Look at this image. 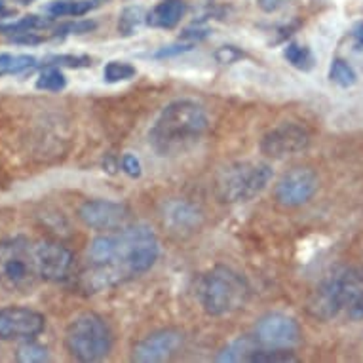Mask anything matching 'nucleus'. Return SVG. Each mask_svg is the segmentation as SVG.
<instances>
[{
  "label": "nucleus",
  "mask_w": 363,
  "mask_h": 363,
  "mask_svg": "<svg viewBox=\"0 0 363 363\" xmlns=\"http://www.w3.org/2000/svg\"><path fill=\"white\" fill-rule=\"evenodd\" d=\"M52 19L50 18H40V16H25V18L12 21V23L0 25V35L13 36V35H23V33H38V30L50 29Z\"/></svg>",
  "instance_id": "18"
},
{
  "label": "nucleus",
  "mask_w": 363,
  "mask_h": 363,
  "mask_svg": "<svg viewBox=\"0 0 363 363\" xmlns=\"http://www.w3.org/2000/svg\"><path fill=\"white\" fill-rule=\"evenodd\" d=\"M255 345V337L253 339H250V337H240L238 340L230 342L225 350L220 352L219 356H217V362H242V359L250 362L251 354L257 350Z\"/></svg>",
  "instance_id": "19"
},
{
  "label": "nucleus",
  "mask_w": 363,
  "mask_h": 363,
  "mask_svg": "<svg viewBox=\"0 0 363 363\" xmlns=\"http://www.w3.org/2000/svg\"><path fill=\"white\" fill-rule=\"evenodd\" d=\"M183 16H185L183 0H164L150 12H147V25L156 29H173L177 27Z\"/></svg>",
  "instance_id": "16"
},
{
  "label": "nucleus",
  "mask_w": 363,
  "mask_h": 363,
  "mask_svg": "<svg viewBox=\"0 0 363 363\" xmlns=\"http://www.w3.org/2000/svg\"><path fill=\"white\" fill-rule=\"evenodd\" d=\"M0 276L18 291H29L40 280L36 272L33 244L23 236H13L0 242Z\"/></svg>",
  "instance_id": "6"
},
{
  "label": "nucleus",
  "mask_w": 363,
  "mask_h": 363,
  "mask_svg": "<svg viewBox=\"0 0 363 363\" xmlns=\"http://www.w3.org/2000/svg\"><path fill=\"white\" fill-rule=\"evenodd\" d=\"M94 0H54L44 8L50 18H80L94 10Z\"/></svg>",
  "instance_id": "17"
},
{
  "label": "nucleus",
  "mask_w": 363,
  "mask_h": 363,
  "mask_svg": "<svg viewBox=\"0 0 363 363\" xmlns=\"http://www.w3.org/2000/svg\"><path fill=\"white\" fill-rule=\"evenodd\" d=\"M196 297L209 315L233 314L244 308L250 298V287L238 272L226 267H217L200 278Z\"/></svg>",
  "instance_id": "3"
},
{
  "label": "nucleus",
  "mask_w": 363,
  "mask_h": 363,
  "mask_svg": "<svg viewBox=\"0 0 363 363\" xmlns=\"http://www.w3.org/2000/svg\"><path fill=\"white\" fill-rule=\"evenodd\" d=\"M160 255V244L147 225L122 226L97 236L88 247V267L80 276L82 287L97 293L145 274Z\"/></svg>",
  "instance_id": "1"
},
{
  "label": "nucleus",
  "mask_w": 363,
  "mask_h": 363,
  "mask_svg": "<svg viewBox=\"0 0 363 363\" xmlns=\"http://www.w3.org/2000/svg\"><path fill=\"white\" fill-rule=\"evenodd\" d=\"M209 120L202 105L194 101L169 103L149 131L152 149L162 156L179 155L196 145L208 131Z\"/></svg>",
  "instance_id": "2"
},
{
  "label": "nucleus",
  "mask_w": 363,
  "mask_h": 363,
  "mask_svg": "<svg viewBox=\"0 0 363 363\" xmlns=\"http://www.w3.org/2000/svg\"><path fill=\"white\" fill-rule=\"evenodd\" d=\"M36 67V57L33 55H13L0 54V77L6 74H21Z\"/></svg>",
  "instance_id": "21"
},
{
  "label": "nucleus",
  "mask_w": 363,
  "mask_h": 363,
  "mask_svg": "<svg viewBox=\"0 0 363 363\" xmlns=\"http://www.w3.org/2000/svg\"><path fill=\"white\" fill-rule=\"evenodd\" d=\"M272 181V167L262 162H238L225 167L217 177V196L220 202H250L259 196Z\"/></svg>",
  "instance_id": "5"
},
{
  "label": "nucleus",
  "mask_w": 363,
  "mask_h": 363,
  "mask_svg": "<svg viewBox=\"0 0 363 363\" xmlns=\"http://www.w3.org/2000/svg\"><path fill=\"white\" fill-rule=\"evenodd\" d=\"M242 57H244V52L236 48V46H220L215 52V60L223 63V65H233V63L240 61Z\"/></svg>",
  "instance_id": "29"
},
{
  "label": "nucleus",
  "mask_w": 363,
  "mask_h": 363,
  "mask_svg": "<svg viewBox=\"0 0 363 363\" xmlns=\"http://www.w3.org/2000/svg\"><path fill=\"white\" fill-rule=\"evenodd\" d=\"M281 2L284 0H259V4H261L262 10H267V12H274L278 8L281 6Z\"/></svg>",
  "instance_id": "33"
},
{
  "label": "nucleus",
  "mask_w": 363,
  "mask_h": 363,
  "mask_svg": "<svg viewBox=\"0 0 363 363\" xmlns=\"http://www.w3.org/2000/svg\"><path fill=\"white\" fill-rule=\"evenodd\" d=\"M284 55L298 71H310L314 67V55H312L310 48H306L303 44H297V42H289L284 50Z\"/></svg>",
  "instance_id": "23"
},
{
  "label": "nucleus",
  "mask_w": 363,
  "mask_h": 363,
  "mask_svg": "<svg viewBox=\"0 0 363 363\" xmlns=\"http://www.w3.org/2000/svg\"><path fill=\"white\" fill-rule=\"evenodd\" d=\"M147 23V10L143 6H128L122 10L118 19L120 35L131 36L139 27Z\"/></svg>",
  "instance_id": "20"
},
{
  "label": "nucleus",
  "mask_w": 363,
  "mask_h": 363,
  "mask_svg": "<svg viewBox=\"0 0 363 363\" xmlns=\"http://www.w3.org/2000/svg\"><path fill=\"white\" fill-rule=\"evenodd\" d=\"M91 29H96V23H94V21H77V23L61 25L60 29L55 30V36L82 35V33H89Z\"/></svg>",
  "instance_id": "30"
},
{
  "label": "nucleus",
  "mask_w": 363,
  "mask_h": 363,
  "mask_svg": "<svg viewBox=\"0 0 363 363\" xmlns=\"http://www.w3.org/2000/svg\"><path fill=\"white\" fill-rule=\"evenodd\" d=\"M16 359L21 363H42L48 362V348L38 345L35 340L25 339V342L16 352Z\"/></svg>",
  "instance_id": "25"
},
{
  "label": "nucleus",
  "mask_w": 363,
  "mask_h": 363,
  "mask_svg": "<svg viewBox=\"0 0 363 363\" xmlns=\"http://www.w3.org/2000/svg\"><path fill=\"white\" fill-rule=\"evenodd\" d=\"M67 352L78 362H99L113 348V333L101 315L94 312L77 315L65 331Z\"/></svg>",
  "instance_id": "4"
},
{
  "label": "nucleus",
  "mask_w": 363,
  "mask_h": 363,
  "mask_svg": "<svg viewBox=\"0 0 363 363\" xmlns=\"http://www.w3.org/2000/svg\"><path fill=\"white\" fill-rule=\"evenodd\" d=\"M186 50H191V44L189 46H169V48H164L158 52V57H167V55H175V54H183Z\"/></svg>",
  "instance_id": "32"
},
{
  "label": "nucleus",
  "mask_w": 363,
  "mask_h": 363,
  "mask_svg": "<svg viewBox=\"0 0 363 363\" xmlns=\"http://www.w3.org/2000/svg\"><path fill=\"white\" fill-rule=\"evenodd\" d=\"M329 78H331V82H335L337 86H340V88H352V86L357 82L356 71L352 69V65L348 61L340 60V57H335V60L331 61Z\"/></svg>",
  "instance_id": "24"
},
{
  "label": "nucleus",
  "mask_w": 363,
  "mask_h": 363,
  "mask_svg": "<svg viewBox=\"0 0 363 363\" xmlns=\"http://www.w3.org/2000/svg\"><path fill=\"white\" fill-rule=\"evenodd\" d=\"M13 2H18V4H21V6H27V4H33L35 0H13Z\"/></svg>",
  "instance_id": "34"
},
{
  "label": "nucleus",
  "mask_w": 363,
  "mask_h": 363,
  "mask_svg": "<svg viewBox=\"0 0 363 363\" xmlns=\"http://www.w3.org/2000/svg\"><path fill=\"white\" fill-rule=\"evenodd\" d=\"M46 328V320L40 312L23 306L0 308V340L35 339Z\"/></svg>",
  "instance_id": "10"
},
{
  "label": "nucleus",
  "mask_w": 363,
  "mask_h": 363,
  "mask_svg": "<svg viewBox=\"0 0 363 363\" xmlns=\"http://www.w3.org/2000/svg\"><path fill=\"white\" fill-rule=\"evenodd\" d=\"M342 310V297L337 274L323 280L308 301V312L318 320L329 322Z\"/></svg>",
  "instance_id": "14"
},
{
  "label": "nucleus",
  "mask_w": 363,
  "mask_h": 363,
  "mask_svg": "<svg viewBox=\"0 0 363 363\" xmlns=\"http://www.w3.org/2000/svg\"><path fill=\"white\" fill-rule=\"evenodd\" d=\"M359 38H362V42H363V27H362V30H359Z\"/></svg>",
  "instance_id": "36"
},
{
  "label": "nucleus",
  "mask_w": 363,
  "mask_h": 363,
  "mask_svg": "<svg viewBox=\"0 0 363 363\" xmlns=\"http://www.w3.org/2000/svg\"><path fill=\"white\" fill-rule=\"evenodd\" d=\"M320 186V179L310 167H293L278 181L276 200L286 208H298L308 203Z\"/></svg>",
  "instance_id": "9"
},
{
  "label": "nucleus",
  "mask_w": 363,
  "mask_h": 363,
  "mask_svg": "<svg viewBox=\"0 0 363 363\" xmlns=\"http://www.w3.org/2000/svg\"><path fill=\"white\" fill-rule=\"evenodd\" d=\"M122 169L130 177H141V162H139L138 156L130 155V152L122 156Z\"/></svg>",
  "instance_id": "31"
},
{
  "label": "nucleus",
  "mask_w": 363,
  "mask_h": 363,
  "mask_svg": "<svg viewBox=\"0 0 363 363\" xmlns=\"http://www.w3.org/2000/svg\"><path fill=\"white\" fill-rule=\"evenodd\" d=\"M78 217L84 225L96 230H118L125 226L130 211L124 203L111 200H89L78 209Z\"/></svg>",
  "instance_id": "12"
},
{
  "label": "nucleus",
  "mask_w": 363,
  "mask_h": 363,
  "mask_svg": "<svg viewBox=\"0 0 363 363\" xmlns=\"http://www.w3.org/2000/svg\"><path fill=\"white\" fill-rule=\"evenodd\" d=\"M46 65H67V67H89L91 65V60L89 57H84V55H57V57H50L46 61Z\"/></svg>",
  "instance_id": "28"
},
{
  "label": "nucleus",
  "mask_w": 363,
  "mask_h": 363,
  "mask_svg": "<svg viewBox=\"0 0 363 363\" xmlns=\"http://www.w3.org/2000/svg\"><path fill=\"white\" fill-rule=\"evenodd\" d=\"M255 340L262 348L289 350L301 342V328L286 314H267L257 322Z\"/></svg>",
  "instance_id": "8"
},
{
  "label": "nucleus",
  "mask_w": 363,
  "mask_h": 363,
  "mask_svg": "<svg viewBox=\"0 0 363 363\" xmlns=\"http://www.w3.org/2000/svg\"><path fill=\"white\" fill-rule=\"evenodd\" d=\"M310 143L308 131L298 124H281L262 138L261 152L268 158H286L303 152Z\"/></svg>",
  "instance_id": "11"
},
{
  "label": "nucleus",
  "mask_w": 363,
  "mask_h": 363,
  "mask_svg": "<svg viewBox=\"0 0 363 363\" xmlns=\"http://www.w3.org/2000/svg\"><path fill=\"white\" fill-rule=\"evenodd\" d=\"M183 345V335L175 329H162L156 333L145 337L133 346L131 359L139 363L150 362H164L169 359L173 354H177L179 348Z\"/></svg>",
  "instance_id": "13"
},
{
  "label": "nucleus",
  "mask_w": 363,
  "mask_h": 363,
  "mask_svg": "<svg viewBox=\"0 0 363 363\" xmlns=\"http://www.w3.org/2000/svg\"><path fill=\"white\" fill-rule=\"evenodd\" d=\"M342 297V310L350 320L362 322L363 320V270L348 268L337 274Z\"/></svg>",
  "instance_id": "15"
},
{
  "label": "nucleus",
  "mask_w": 363,
  "mask_h": 363,
  "mask_svg": "<svg viewBox=\"0 0 363 363\" xmlns=\"http://www.w3.org/2000/svg\"><path fill=\"white\" fill-rule=\"evenodd\" d=\"M94 2H111V0H94Z\"/></svg>",
  "instance_id": "37"
},
{
  "label": "nucleus",
  "mask_w": 363,
  "mask_h": 363,
  "mask_svg": "<svg viewBox=\"0 0 363 363\" xmlns=\"http://www.w3.org/2000/svg\"><path fill=\"white\" fill-rule=\"evenodd\" d=\"M138 74V69L125 61H108L105 69H103V77L105 80L111 84L114 82H124V80H130Z\"/></svg>",
  "instance_id": "26"
},
{
  "label": "nucleus",
  "mask_w": 363,
  "mask_h": 363,
  "mask_svg": "<svg viewBox=\"0 0 363 363\" xmlns=\"http://www.w3.org/2000/svg\"><path fill=\"white\" fill-rule=\"evenodd\" d=\"M250 362H297V357L287 350H276V348H262L251 354Z\"/></svg>",
  "instance_id": "27"
},
{
  "label": "nucleus",
  "mask_w": 363,
  "mask_h": 363,
  "mask_svg": "<svg viewBox=\"0 0 363 363\" xmlns=\"http://www.w3.org/2000/svg\"><path fill=\"white\" fill-rule=\"evenodd\" d=\"M36 272L40 280L65 281L74 268V255L69 247L54 240H40L33 244Z\"/></svg>",
  "instance_id": "7"
},
{
  "label": "nucleus",
  "mask_w": 363,
  "mask_h": 363,
  "mask_svg": "<svg viewBox=\"0 0 363 363\" xmlns=\"http://www.w3.org/2000/svg\"><path fill=\"white\" fill-rule=\"evenodd\" d=\"M4 6H6V2H4V0H0V16L4 13Z\"/></svg>",
  "instance_id": "35"
},
{
  "label": "nucleus",
  "mask_w": 363,
  "mask_h": 363,
  "mask_svg": "<svg viewBox=\"0 0 363 363\" xmlns=\"http://www.w3.org/2000/svg\"><path fill=\"white\" fill-rule=\"evenodd\" d=\"M65 86L67 78L57 65H44L42 72L36 78V88L44 89V91H61V89H65Z\"/></svg>",
  "instance_id": "22"
}]
</instances>
